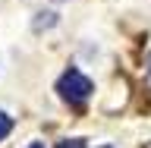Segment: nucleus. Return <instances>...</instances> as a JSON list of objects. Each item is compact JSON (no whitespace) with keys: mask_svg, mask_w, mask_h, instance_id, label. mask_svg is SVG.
<instances>
[{"mask_svg":"<svg viewBox=\"0 0 151 148\" xmlns=\"http://www.w3.org/2000/svg\"><path fill=\"white\" fill-rule=\"evenodd\" d=\"M57 92L63 95L66 101L82 104V101H88V98H91L94 85H91V79H88V76H82L79 69H69V73L60 76V82H57Z\"/></svg>","mask_w":151,"mask_h":148,"instance_id":"obj_1","label":"nucleus"},{"mask_svg":"<svg viewBox=\"0 0 151 148\" xmlns=\"http://www.w3.org/2000/svg\"><path fill=\"white\" fill-rule=\"evenodd\" d=\"M9 129H13V117H6V113L0 110V142L9 136Z\"/></svg>","mask_w":151,"mask_h":148,"instance_id":"obj_2","label":"nucleus"},{"mask_svg":"<svg viewBox=\"0 0 151 148\" xmlns=\"http://www.w3.org/2000/svg\"><path fill=\"white\" fill-rule=\"evenodd\" d=\"M57 148H85L82 139H63V142H57Z\"/></svg>","mask_w":151,"mask_h":148,"instance_id":"obj_3","label":"nucleus"},{"mask_svg":"<svg viewBox=\"0 0 151 148\" xmlns=\"http://www.w3.org/2000/svg\"><path fill=\"white\" fill-rule=\"evenodd\" d=\"M28 148H44V145H41V142H32V145H28Z\"/></svg>","mask_w":151,"mask_h":148,"instance_id":"obj_4","label":"nucleus"},{"mask_svg":"<svg viewBox=\"0 0 151 148\" xmlns=\"http://www.w3.org/2000/svg\"><path fill=\"white\" fill-rule=\"evenodd\" d=\"M148 73H151V57H148Z\"/></svg>","mask_w":151,"mask_h":148,"instance_id":"obj_5","label":"nucleus"},{"mask_svg":"<svg viewBox=\"0 0 151 148\" xmlns=\"http://www.w3.org/2000/svg\"><path fill=\"white\" fill-rule=\"evenodd\" d=\"M104 148H110V145H104Z\"/></svg>","mask_w":151,"mask_h":148,"instance_id":"obj_6","label":"nucleus"}]
</instances>
